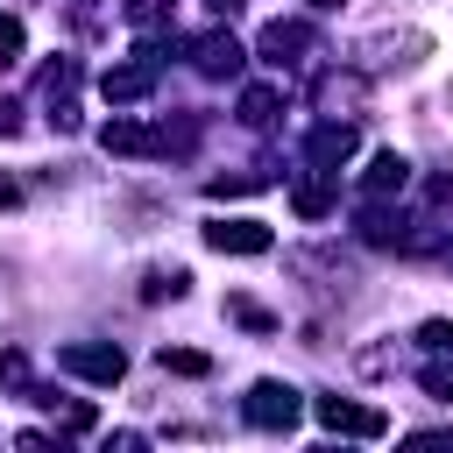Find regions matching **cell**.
<instances>
[{
	"label": "cell",
	"mask_w": 453,
	"mask_h": 453,
	"mask_svg": "<svg viewBox=\"0 0 453 453\" xmlns=\"http://www.w3.org/2000/svg\"><path fill=\"white\" fill-rule=\"evenodd\" d=\"M99 142H106V156H170V149H191V127L163 134V127H149V120H106Z\"/></svg>",
	"instance_id": "obj_1"
},
{
	"label": "cell",
	"mask_w": 453,
	"mask_h": 453,
	"mask_svg": "<svg viewBox=\"0 0 453 453\" xmlns=\"http://www.w3.org/2000/svg\"><path fill=\"white\" fill-rule=\"evenodd\" d=\"M57 368L64 375H78V382H120L127 375V354L113 347V340H71V347H57Z\"/></svg>",
	"instance_id": "obj_2"
},
{
	"label": "cell",
	"mask_w": 453,
	"mask_h": 453,
	"mask_svg": "<svg viewBox=\"0 0 453 453\" xmlns=\"http://www.w3.org/2000/svg\"><path fill=\"white\" fill-rule=\"evenodd\" d=\"M297 411H304V403H297V389H290V382H255V389L241 396V418H248L255 432H290V425H297Z\"/></svg>",
	"instance_id": "obj_3"
},
{
	"label": "cell",
	"mask_w": 453,
	"mask_h": 453,
	"mask_svg": "<svg viewBox=\"0 0 453 453\" xmlns=\"http://www.w3.org/2000/svg\"><path fill=\"white\" fill-rule=\"evenodd\" d=\"M311 411H319V425H326V432H347V439H382V432H389V418H382L375 403H347V396H319Z\"/></svg>",
	"instance_id": "obj_4"
},
{
	"label": "cell",
	"mask_w": 453,
	"mask_h": 453,
	"mask_svg": "<svg viewBox=\"0 0 453 453\" xmlns=\"http://www.w3.org/2000/svg\"><path fill=\"white\" fill-rule=\"evenodd\" d=\"M99 92H106L113 106H134V99H149V92H156V57L142 50L134 64H113V71H99Z\"/></svg>",
	"instance_id": "obj_5"
},
{
	"label": "cell",
	"mask_w": 453,
	"mask_h": 453,
	"mask_svg": "<svg viewBox=\"0 0 453 453\" xmlns=\"http://www.w3.org/2000/svg\"><path fill=\"white\" fill-rule=\"evenodd\" d=\"M205 248H219V255H269V226L262 219H212Z\"/></svg>",
	"instance_id": "obj_6"
},
{
	"label": "cell",
	"mask_w": 453,
	"mask_h": 453,
	"mask_svg": "<svg viewBox=\"0 0 453 453\" xmlns=\"http://www.w3.org/2000/svg\"><path fill=\"white\" fill-rule=\"evenodd\" d=\"M304 50H311V28H304V21H269V28H262V64L290 71Z\"/></svg>",
	"instance_id": "obj_7"
},
{
	"label": "cell",
	"mask_w": 453,
	"mask_h": 453,
	"mask_svg": "<svg viewBox=\"0 0 453 453\" xmlns=\"http://www.w3.org/2000/svg\"><path fill=\"white\" fill-rule=\"evenodd\" d=\"M191 64H198L205 78H241V42H234L226 28H212V35L191 42Z\"/></svg>",
	"instance_id": "obj_8"
},
{
	"label": "cell",
	"mask_w": 453,
	"mask_h": 453,
	"mask_svg": "<svg viewBox=\"0 0 453 453\" xmlns=\"http://www.w3.org/2000/svg\"><path fill=\"white\" fill-rule=\"evenodd\" d=\"M354 142H361V134H354L347 120H319V127H311V142H304V156H311V170H333V163H347V156H354Z\"/></svg>",
	"instance_id": "obj_9"
},
{
	"label": "cell",
	"mask_w": 453,
	"mask_h": 453,
	"mask_svg": "<svg viewBox=\"0 0 453 453\" xmlns=\"http://www.w3.org/2000/svg\"><path fill=\"white\" fill-rule=\"evenodd\" d=\"M403 184H411V163H403L396 149L368 156V170H361V191H368V198H389V191H403Z\"/></svg>",
	"instance_id": "obj_10"
},
{
	"label": "cell",
	"mask_w": 453,
	"mask_h": 453,
	"mask_svg": "<svg viewBox=\"0 0 453 453\" xmlns=\"http://www.w3.org/2000/svg\"><path fill=\"white\" fill-rule=\"evenodd\" d=\"M361 241H375V248H411V219L389 212V205H361Z\"/></svg>",
	"instance_id": "obj_11"
},
{
	"label": "cell",
	"mask_w": 453,
	"mask_h": 453,
	"mask_svg": "<svg viewBox=\"0 0 453 453\" xmlns=\"http://www.w3.org/2000/svg\"><path fill=\"white\" fill-rule=\"evenodd\" d=\"M333 177H340V170H319V177H297V184H290L297 219H326V212H333Z\"/></svg>",
	"instance_id": "obj_12"
},
{
	"label": "cell",
	"mask_w": 453,
	"mask_h": 453,
	"mask_svg": "<svg viewBox=\"0 0 453 453\" xmlns=\"http://www.w3.org/2000/svg\"><path fill=\"white\" fill-rule=\"evenodd\" d=\"M276 113H283V92H276V85H248V92H241V120H248V127H269Z\"/></svg>",
	"instance_id": "obj_13"
},
{
	"label": "cell",
	"mask_w": 453,
	"mask_h": 453,
	"mask_svg": "<svg viewBox=\"0 0 453 453\" xmlns=\"http://www.w3.org/2000/svg\"><path fill=\"white\" fill-rule=\"evenodd\" d=\"M35 403H50L64 432H92V425H99V411H92V403H78V396H71V403H57V396H35Z\"/></svg>",
	"instance_id": "obj_14"
},
{
	"label": "cell",
	"mask_w": 453,
	"mask_h": 453,
	"mask_svg": "<svg viewBox=\"0 0 453 453\" xmlns=\"http://www.w3.org/2000/svg\"><path fill=\"white\" fill-rule=\"evenodd\" d=\"M262 184H269V170H234V177H212V198H248Z\"/></svg>",
	"instance_id": "obj_15"
},
{
	"label": "cell",
	"mask_w": 453,
	"mask_h": 453,
	"mask_svg": "<svg viewBox=\"0 0 453 453\" xmlns=\"http://www.w3.org/2000/svg\"><path fill=\"white\" fill-rule=\"evenodd\" d=\"M156 361H163V368H170V375H212V361H205V354H198V347H163V354H156Z\"/></svg>",
	"instance_id": "obj_16"
},
{
	"label": "cell",
	"mask_w": 453,
	"mask_h": 453,
	"mask_svg": "<svg viewBox=\"0 0 453 453\" xmlns=\"http://www.w3.org/2000/svg\"><path fill=\"white\" fill-rule=\"evenodd\" d=\"M184 283H191L184 269H149V283H142V297H149V304H156V297H184Z\"/></svg>",
	"instance_id": "obj_17"
},
{
	"label": "cell",
	"mask_w": 453,
	"mask_h": 453,
	"mask_svg": "<svg viewBox=\"0 0 453 453\" xmlns=\"http://www.w3.org/2000/svg\"><path fill=\"white\" fill-rule=\"evenodd\" d=\"M425 396H439V403H453V361H425Z\"/></svg>",
	"instance_id": "obj_18"
},
{
	"label": "cell",
	"mask_w": 453,
	"mask_h": 453,
	"mask_svg": "<svg viewBox=\"0 0 453 453\" xmlns=\"http://www.w3.org/2000/svg\"><path fill=\"white\" fill-rule=\"evenodd\" d=\"M226 319H241L248 333H269V326H276V319H269L262 304H248V297H226Z\"/></svg>",
	"instance_id": "obj_19"
},
{
	"label": "cell",
	"mask_w": 453,
	"mask_h": 453,
	"mask_svg": "<svg viewBox=\"0 0 453 453\" xmlns=\"http://www.w3.org/2000/svg\"><path fill=\"white\" fill-rule=\"evenodd\" d=\"M14 64H21V21L0 14V71H14Z\"/></svg>",
	"instance_id": "obj_20"
},
{
	"label": "cell",
	"mask_w": 453,
	"mask_h": 453,
	"mask_svg": "<svg viewBox=\"0 0 453 453\" xmlns=\"http://www.w3.org/2000/svg\"><path fill=\"white\" fill-rule=\"evenodd\" d=\"M432 354H453V319H425V333H418Z\"/></svg>",
	"instance_id": "obj_21"
},
{
	"label": "cell",
	"mask_w": 453,
	"mask_h": 453,
	"mask_svg": "<svg viewBox=\"0 0 453 453\" xmlns=\"http://www.w3.org/2000/svg\"><path fill=\"white\" fill-rule=\"evenodd\" d=\"M0 382H7V389H28V361H21V354H0Z\"/></svg>",
	"instance_id": "obj_22"
},
{
	"label": "cell",
	"mask_w": 453,
	"mask_h": 453,
	"mask_svg": "<svg viewBox=\"0 0 453 453\" xmlns=\"http://www.w3.org/2000/svg\"><path fill=\"white\" fill-rule=\"evenodd\" d=\"M127 21H134V28H156V21H163V0H127Z\"/></svg>",
	"instance_id": "obj_23"
},
{
	"label": "cell",
	"mask_w": 453,
	"mask_h": 453,
	"mask_svg": "<svg viewBox=\"0 0 453 453\" xmlns=\"http://www.w3.org/2000/svg\"><path fill=\"white\" fill-rule=\"evenodd\" d=\"M205 7H212V14H234V7H241V0H205Z\"/></svg>",
	"instance_id": "obj_24"
},
{
	"label": "cell",
	"mask_w": 453,
	"mask_h": 453,
	"mask_svg": "<svg viewBox=\"0 0 453 453\" xmlns=\"http://www.w3.org/2000/svg\"><path fill=\"white\" fill-rule=\"evenodd\" d=\"M311 7H340V0H311Z\"/></svg>",
	"instance_id": "obj_25"
},
{
	"label": "cell",
	"mask_w": 453,
	"mask_h": 453,
	"mask_svg": "<svg viewBox=\"0 0 453 453\" xmlns=\"http://www.w3.org/2000/svg\"><path fill=\"white\" fill-rule=\"evenodd\" d=\"M446 262H453V248H446Z\"/></svg>",
	"instance_id": "obj_26"
}]
</instances>
